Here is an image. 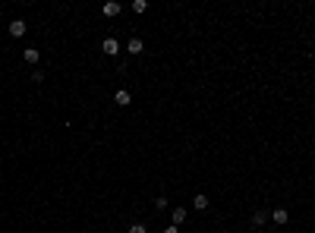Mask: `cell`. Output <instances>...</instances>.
Segmentation results:
<instances>
[{
    "label": "cell",
    "instance_id": "9c48e42d",
    "mask_svg": "<svg viewBox=\"0 0 315 233\" xmlns=\"http://www.w3.org/2000/svg\"><path fill=\"white\" fill-rule=\"evenodd\" d=\"M192 208H196V211H208V196H205V192H199V196L192 198Z\"/></svg>",
    "mask_w": 315,
    "mask_h": 233
},
{
    "label": "cell",
    "instance_id": "3957f363",
    "mask_svg": "<svg viewBox=\"0 0 315 233\" xmlns=\"http://www.w3.org/2000/svg\"><path fill=\"white\" fill-rule=\"evenodd\" d=\"M6 29H10V35H13V38H22L25 32H29V25H25L22 19H13V22L6 25Z\"/></svg>",
    "mask_w": 315,
    "mask_h": 233
},
{
    "label": "cell",
    "instance_id": "ba28073f",
    "mask_svg": "<svg viewBox=\"0 0 315 233\" xmlns=\"http://www.w3.org/2000/svg\"><path fill=\"white\" fill-rule=\"evenodd\" d=\"M22 60H25V63H29V66H35L38 60H41V54H38L35 48H25V51H22Z\"/></svg>",
    "mask_w": 315,
    "mask_h": 233
},
{
    "label": "cell",
    "instance_id": "5bb4252c",
    "mask_svg": "<svg viewBox=\"0 0 315 233\" xmlns=\"http://www.w3.org/2000/svg\"><path fill=\"white\" fill-rule=\"evenodd\" d=\"M164 233H180V227H173V224H170V227H164Z\"/></svg>",
    "mask_w": 315,
    "mask_h": 233
},
{
    "label": "cell",
    "instance_id": "8992f818",
    "mask_svg": "<svg viewBox=\"0 0 315 233\" xmlns=\"http://www.w3.org/2000/svg\"><path fill=\"white\" fill-rule=\"evenodd\" d=\"M113 104H120V108H130L132 104V95L126 89H117V95H113Z\"/></svg>",
    "mask_w": 315,
    "mask_h": 233
},
{
    "label": "cell",
    "instance_id": "6da1fadb",
    "mask_svg": "<svg viewBox=\"0 0 315 233\" xmlns=\"http://www.w3.org/2000/svg\"><path fill=\"white\" fill-rule=\"evenodd\" d=\"M101 13H104V19H117L120 13H123V3H117V0H107V3L101 6Z\"/></svg>",
    "mask_w": 315,
    "mask_h": 233
},
{
    "label": "cell",
    "instance_id": "277c9868",
    "mask_svg": "<svg viewBox=\"0 0 315 233\" xmlns=\"http://www.w3.org/2000/svg\"><path fill=\"white\" fill-rule=\"evenodd\" d=\"M186 217H189V211H186L183 205H177V208L170 211V221H173V227H180V224H186Z\"/></svg>",
    "mask_w": 315,
    "mask_h": 233
},
{
    "label": "cell",
    "instance_id": "8fae6325",
    "mask_svg": "<svg viewBox=\"0 0 315 233\" xmlns=\"http://www.w3.org/2000/svg\"><path fill=\"white\" fill-rule=\"evenodd\" d=\"M145 10H148V3H145V0H132V13H139V16H142Z\"/></svg>",
    "mask_w": 315,
    "mask_h": 233
},
{
    "label": "cell",
    "instance_id": "9a60e30c",
    "mask_svg": "<svg viewBox=\"0 0 315 233\" xmlns=\"http://www.w3.org/2000/svg\"><path fill=\"white\" fill-rule=\"evenodd\" d=\"M0 22H3V16H0Z\"/></svg>",
    "mask_w": 315,
    "mask_h": 233
},
{
    "label": "cell",
    "instance_id": "4fadbf2b",
    "mask_svg": "<svg viewBox=\"0 0 315 233\" xmlns=\"http://www.w3.org/2000/svg\"><path fill=\"white\" fill-rule=\"evenodd\" d=\"M126 233H148V227H145V224H132V227L126 230Z\"/></svg>",
    "mask_w": 315,
    "mask_h": 233
},
{
    "label": "cell",
    "instance_id": "52a82bcc",
    "mask_svg": "<svg viewBox=\"0 0 315 233\" xmlns=\"http://www.w3.org/2000/svg\"><path fill=\"white\" fill-rule=\"evenodd\" d=\"M271 221H274V224H280V227H284V224L290 221V211H287V208H274V211H271Z\"/></svg>",
    "mask_w": 315,
    "mask_h": 233
},
{
    "label": "cell",
    "instance_id": "7c38bea8",
    "mask_svg": "<svg viewBox=\"0 0 315 233\" xmlns=\"http://www.w3.org/2000/svg\"><path fill=\"white\" fill-rule=\"evenodd\" d=\"M167 205H170V202H167V196H158V198H155V208H158V211H164Z\"/></svg>",
    "mask_w": 315,
    "mask_h": 233
},
{
    "label": "cell",
    "instance_id": "7a4b0ae2",
    "mask_svg": "<svg viewBox=\"0 0 315 233\" xmlns=\"http://www.w3.org/2000/svg\"><path fill=\"white\" fill-rule=\"evenodd\" d=\"M101 51H104L107 57H117V54H120V41H117L113 35H107V38H104V44H101Z\"/></svg>",
    "mask_w": 315,
    "mask_h": 233
},
{
    "label": "cell",
    "instance_id": "5b68a950",
    "mask_svg": "<svg viewBox=\"0 0 315 233\" xmlns=\"http://www.w3.org/2000/svg\"><path fill=\"white\" fill-rule=\"evenodd\" d=\"M126 51H130L132 57H139V54L145 51V41H142V38H136V35H132V38H130V44H126Z\"/></svg>",
    "mask_w": 315,
    "mask_h": 233
},
{
    "label": "cell",
    "instance_id": "30bf717a",
    "mask_svg": "<svg viewBox=\"0 0 315 233\" xmlns=\"http://www.w3.org/2000/svg\"><path fill=\"white\" fill-rule=\"evenodd\" d=\"M268 221H271V215H268V211H256V215H252V227H265Z\"/></svg>",
    "mask_w": 315,
    "mask_h": 233
}]
</instances>
